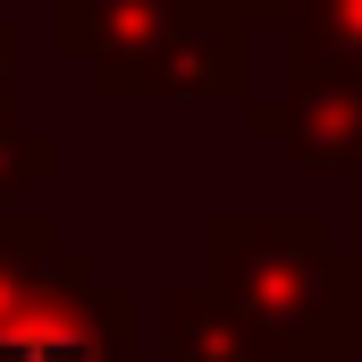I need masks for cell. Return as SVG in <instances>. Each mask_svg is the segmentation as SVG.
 <instances>
[{
  "label": "cell",
  "mask_w": 362,
  "mask_h": 362,
  "mask_svg": "<svg viewBox=\"0 0 362 362\" xmlns=\"http://www.w3.org/2000/svg\"><path fill=\"white\" fill-rule=\"evenodd\" d=\"M202 262L262 362H337L362 337V253L320 211H211Z\"/></svg>",
  "instance_id": "cell-1"
},
{
  "label": "cell",
  "mask_w": 362,
  "mask_h": 362,
  "mask_svg": "<svg viewBox=\"0 0 362 362\" xmlns=\"http://www.w3.org/2000/svg\"><path fill=\"white\" fill-rule=\"evenodd\" d=\"M0 362H144L135 295L101 278L93 245H76L68 270L0 320Z\"/></svg>",
  "instance_id": "cell-2"
},
{
  "label": "cell",
  "mask_w": 362,
  "mask_h": 362,
  "mask_svg": "<svg viewBox=\"0 0 362 362\" xmlns=\"http://www.w3.org/2000/svg\"><path fill=\"white\" fill-rule=\"evenodd\" d=\"M245 135L312 177H362V68H286L278 93H245Z\"/></svg>",
  "instance_id": "cell-3"
},
{
  "label": "cell",
  "mask_w": 362,
  "mask_h": 362,
  "mask_svg": "<svg viewBox=\"0 0 362 362\" xmlns=\"http://www.w3.org/2000/svg\"><path fill=\"white\" fill-rule=\"evenodd\" d=\"M245 93H253V25L177 0L160 51L135 76V101H245Z\"/></svg>",
  "instance_id": "cell-4"
},
{
  "label": "cell",
  "mask_w": 362,
  "mask_h": 362,
  "mask_svg": "<svg viewBox=\"0 0 362 362\" xmlns=\"http://www.w3.org/2000/svg\"><path fill=\"white\" fill-rule=\"evenodd\" d=\"M177 0H51V51L76 59L101 101H135L144 59L160 51Z\"/></svg>",
  "instance_id": "cell-5"
},
{
  "label": "cell",
  "mask_w": 362,
  "mask_h": 362,
  "mask_svg": "<svg viewBox=\"0 0 362 362\" xmlns=\"http://www.w3.org/2000/svg\"><path fill=\"white\" fill-rule=\"evenodd\" d=\"M76 262V236L51 219V211H0V320L17 312V303H34L51 278Z\"/></svg>",
  "instance_id": "cell-6"
},
{
  "label": "cell",
  "mask_w": 362,
  "mask_h": 362,
  "mask_svg": "<svg viewBox=\"0 0 362 362\" xmlns=\"http://www.w3.org/2000/svg\"><path fill=\"white\" fill-rule=\"evenodd\" d=\"M169 362H262V346L236 320V303L202 278V286L169 295Z\"/></svg>",
  "instance_id": "cell-7"
},
{
  "label": "cell",
  "mask_w": 362,
  "mask_h": 362,
  "mask_svg": "<svg viewBox=\"0 0 362 362\" xmlns=\"http://www.w3.org/2000/svg\"><path fill=\"white\" fill-rule=\"evenodd\" d=\"M286 68H362V0H286Z\"/></svg>",
  "instance_id": "cell-8"
},
{
  "label": "cell",
  "mask_w": 362,
  "mask_h": 362,
  "mask_svg": "<svg viewBox=\"0 0 362 362\" xmlns=\"http://www.w3.org/2000/svg\"><path fill=\"white\" fill-rule=\"evenodd\" d=\"M51 169H59V135H42L34 118L8 110V118H0V211H17Z\"/></svg>",
  "instance_id": "cell-9"
},
{
  "label": "cell",
  "mask_w": 362,
  "mask_h": 362,
  "mask_svg": "<svg viewBox=\"0 0 362 362\" xmlns=\"http://www.w3.org/2000/svg\"><path fill=\"white\" fill-rule=\"evenodd\" d=\"M17 59H25V25H8V17H0V118L17 110V93H8V76H17Z\"/></svg>",
  "instance_id": "cell-10"
},
{
  "label": "cell",
  "mask_w": 362,
  "mask_h": 362,
  "mask_svg": "<svg viewBox=\"0 0 362 362\" xmlns=\"http://www.w3.org/2000/svg\"><path fill=\"white\" fill-rule=\"evenodd\" d=\"M202 8H219V17H236V25H278V17H286V0H202Z\"/></svg>",
  "instance_id": "cell-11"
},
{
  "label": "cell",
  "mask_w": 362,
  "mask_h": 362,
  "mask_svg": "<svg viewBox=\"0 0 362 362\" xmlns=\"http://www.w3.org/2000/svg\"><path fill=\"white\" fill-rule=\"evenodd\" d=\"M337 362H362V337H354V346H346V354H337Z\"/></svg>",
  "instance_id": "cell-12"
}]
</instances>
